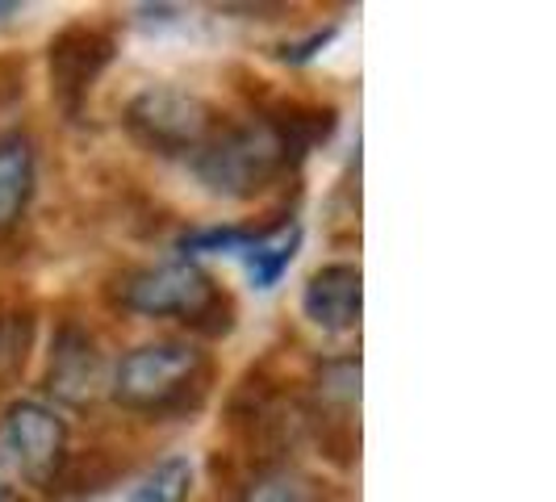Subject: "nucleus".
<instances>
[{
	"label": "nucleus",
	"mask_w": 556,
	"mask_h": 502,
	"mask_svg": "<svg viewBox=\"0 0 556 502\" xmlns=\"http://www.w3.org/2000/svg\"><path fill=\"white\" fill-rule=\"evenodd\" d=\"M210 393V361L185 339H155L113 368V398L142 415H197Z\"/></svg>",
	"instance_id": "nucleus-1"
},
{
	"label": "nucleus",
	"mask_w": 556,
	"mask_h": 502,
	"mask_svg": "<svg viewBox=\"0 0 556 502\" xmlns=\"http://www.w3.org/2000/svg\"><path fill=\"white\" fill-rule=\"evenodd\" d=\"M285 167H289V155L280 151L277 135L264 122H223L193 151L197 180L210 193L239 197V201L264 193Z\"/></svg>",
	"instance_id": "nucleus-2"
},
{
	"label": "nucleus",
	"mask_w": 556,
	"mask_h": 502,
	"mask_svg": "<svg viewBox=\"0 0 556 502\" xmlns=\"http://www.w3.org/2000/svg\"><path fill=\"white\" fill-rule=\"evenodd\" d=\"M218 126V110L176 84H151L126 105V130L160 155H193Z\"/></svg>",
	"instance_id": "nucleus-3"
},
{
	"label": "nucleus",
	"mask_w": 556,
	"mask_h": 502,
	"mask_svg": "<svg viewBox=\"0 0 556 502\" xmlns=\"http://www.w3.org/2000/svg\"><path fill=\"white\" fill-rule=\"evenodd\" d=\"M67 423L47 406L22 398L0 418V465H9L26 486L51 490L67 461Z\"/></svg>",
	"instance_id": "nucleus-4"
},
{
	"label": "nucleus",
	"mask_w": 556,
	"mask_h": 502,
	"mask_svg": "<svg viewBox=\"0 0 556 502\" xmlns=\"http://www.w3.org/2000/svg\"><path fill=\"white\" fill-rule=\"evenodd\" d=\"M302 423V411L264 368H251L239 393L230 398V431L251 456H280L285 448H293Z\"/></svg>",
	"instance_id": "nucleus-5"
},
{
	"label": "nucleus",
	"mask_w": 556,
	"mask_h": 502,
	"mask_svg": "<svg viewBox=\"0 0 556 502\" xmlns=\"http://www.w3.org/2000/svg\"><path fill=\"white\" fill-rule=\"evenodd\" d=\"M117 55V42H113L110 29L88 26H63L47 42V72H51V97L59 101V110L67 117H80L88 92L97 88V80L105 76V67Z\"/></svg>",
	"instance_id": "nucleus-6"
},
{
	"label": "nucleus",
	"mask_w": 556,
	"mask_h": 502,
	"mask_svg": "<svg viewBox=\"0 0 556 502\" xmlns=\"http://www.w3.org/2000/svg\"><path fill=\"white\" fill-rule=\"evenodd\" d=\"M218 293L210 273L193 260H167L155 268H139L117 285V298L130 314L142 318H193Z\"/></svg>",
	"instance_id": "nucleus-7"
},
{
	"label": "nucleus",
	"mask_w": 556,
	"mask_h": 502,
	"mask_svg": "<svg viewBox=\"0 0 556 502\" xmlns=\"http://www.w3.org/2000/svg\"><path fill=\"white\" fill-rule=\"evenodd\" d=\"M47 381L51 393L72 402V406H88L101 381H105V356L97 348V339L76 327V323H63L51 339V368H47Z\"/></svg>",
	"instance_id": "nucleus-8"
},
{
	"label": "nucleus",
	"mask_w": 556,
	"mask_h": 502,
	"mask_svg": "<svg viewBox=\"0 0 556 502\" xmlns=\"http://www.w3.org/2000/svg\"><path fill=\"white\" fill-rule=\"evenodd\" d=\"M364 306V277L356 264H327L309 273L302 289V310L314 327L323 331H352L361 323Z\"/></svg>",
	"instance_id": "nucleus-9"
},
{
	"label": "nucleus",
	"mask_w": 556,
	"mask_h": 502,
	"mask_svg": "<svg viewBox=\"0 0 556 502\" xmlns=\"http://www.w3.org/2000/svg\"><path fill=\"white\" fill-rule=\"evenodd\" d=\"M334 122H339L334 105H314V101H277L273 110L264 113V126L277 135L280 151L289 155V164L302 160L309 147L331 139Z\"/></svg>",
	"instance_id": "nucleus-10"
},
{
	"label": "nucleus",
	"mask_w": 556,
	"mask_h": 502,
	"mask_svg": "<svg viewBox=\"0 0 556 502\" xmlns=\"http://www.w3.org/2000/svg\"><path fill=\"white\" fill-rule=\"evenodd\" d=\"M298 248H302V226L285 218V223L264 226L239 255H243V264H248L255 289H273V285L289 273V264H293Z\"/></svg>",
	"instance_id": "nucleus-11"
},
{
	"label": "nucleus",
	"mask_w": 556,
	"mask_h": 502,
	"mask_svg": "<svg viewBox=\"0 0 556 502\" xmlns=\"http://www.w3.org/2000/svg\"><path fill=\"white\" fill-rule=\"evenodd\" d=\"M34 197V147L26 139L0 142V230L17 226Z\"/></svg>",
	"instance_id": "nucleus-12"
},
{
	"label": "nucleus",
	"mask_w": 556,
	"mask_h": 502,
	"mask_svg": "<svg viewBox=\"0 0 556 502\" xmlns=\"http://www.w3.org/2000/svg\"><path fill=\"white\" fill-rule=\"evenodd\" d=\"M113 477H117V461L101 448H88V452H67L51 490L67 499H88V494H101Z\"/></svg>",
	"instance_id": "nucleus-13"
},
{
	"label": "nucleus",
	"mask_w": 556,
	"mask_h": 502,
	"mask_svg": "<svg viewBox=\"0 0 556 502\" xmlns=\"http://www.w3.org/2000/svg\"><path fill=\"white\" fill-rule=\"evenodd\" d=\"M189 494H193V461L167 456L130 490L126 502H189Z\"/></svg>",
	"instance_id": "nucleus-14"
},
{
	"label": "nucleus",
	"mask_w": 556,
	"mask_h": 502,
	"mask_svg": "<svg viewBox=\"0 0 556 502\" xmlns=\"http://www.w3.org/2000/svg\"><path fill=\"white\" fill-rule=\"evenodd\" d=\"M34 343V310L0 298V373H17Z\"/></svg>",
	"instance_id": "nucleus-15"
},
{
	"label": "nucleus",
	"mask_w": 556,
	"mask_h": 502,
	"mask_svg": "<svg viewBox=\"0 0 556 502\" xmlns=\"http://www.w3.org/2000/svg\"><path fill=\"white\" fill-rule=\"evenodd\" d=\"M243 502H327V490H323V481L306 474L277 469V474L255 477L243 490Z\"/></svg>",
	"instance_id": "nucleus-16"
},
{
	"label": "nucleus",
	"mask_w": 556,
	"mask_h": 502,
	"mask_svg": "<svg viewBox=\"0 0 556 502\" xmlns=\"http://www.w3.org/2000/svg\"><path fill=\"white\" fill-rule=\"evenodd\" d=\"M318 398L334 406L339 415H348L361 402V361L356 356H339V361L318 368Z\"/></svg>",
	"instance_id": "nucleus-17"
},
{
	"label": "nucleus",
	"mask_w": 556,
	"mask_h": 502,
	"mask_svg": "<svg viewBox=\"0 0 556 502\" xmlns=\"http://www.w3.org/2000/svg\"><path fill=\"white\" fill-rule=\"evenodd\" d=\"M235 318H239V306H235V298L226 293V289H218L205 306L197 310L193 318L185 323L193 335H201V339H223V335L235 331Z\"/></svg>",
	"instance_id": "nucleus-18"
},
{
	"label": "nucleus",
	"mask_w": 556,
	"mask_h": 502,
	"mask_svg": "<svg viewBox=\"0 0 556 502\" xmlns=\"http://www.w3.org/2000/svg\"><path fill=\"white\" fill-rule=\"evenodd\" d=\"M26 97V59H0V110Z\"/></svg>",
	"instance_id": "nucleus-19"
},
{
	"label": "nucleus",
	"mask_w": 556,
	"mask_h": 502,
	"mask_svg": "<svg viewBox=\"0 0 556 502\" xmlns=\"http://www.w3.org/2000/svg\"><path fill=\"white\" fill-rule=\"evenodd\" d=\"M0 502H17L13 486H9V477H4V465H0Z\"/></svg>",
	"instance_id": "nucleus-20"
},
{
	"label": "nucleus",
	"mask_w": 556,
	"mask_h": 502,
	"mask_svg": "<svg viewBox=\"0 0 556 502\" xmlns=\"http://www.w3.org/2000/svg\"><path fill=\"white\" fill-rule=\"evenodd\" d=\"M13 13H22V4H0V17H13Z\"/></svg>",
	"instance_id": "nucleus-21"
}]
</instances>
